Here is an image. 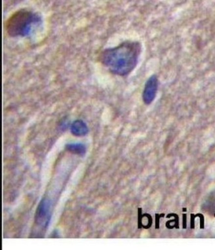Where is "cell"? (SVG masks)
I'll return each mask as SVG.
<instances>
[{
  "label": "cell",
  "mask_w": 215,
  "mask_h": 250,
  "mask_svg": "<svg viewBox=\"0 0 215 250\" xmlns=\"http://www.w3.org/2000/svg\"><path fill=\"white\" fill-rule=\"evenodd\" d=\"M66 149L70 153L74 155L84 157L86 153V146L84 144L80 143H71L66 145Z\"/></svg>",
  "instance_id": "cell-6"
},
{
  "label": "cell",
  "mask_w": 215,
  "mask_h": 250,
  "mask_svg": "<svg viewBox=\"0 0 215 250\" xmlns=\"http://www.w3.org/2000/svg\"><path fill=\"white\" fill-rule=\"evenodd\" d=\"M50 203L47 198L43 199L36 211L35 222L39 226L47 227L50 219Z\"/></svg>",
  "instance_id": "cell-4"
},
{
  "label": "cell",
  "mask_w": 215,
  "mask_h": 250,
  "mask_svg": "<svg viewBox=\"0 0 215 250\" xmlns=\"http://www.w3.org/2000/svg\"><path fill=\"white\" fill-rule=\"evenodd\" d=\"M41 22L39 15L27 9H20L8 19L5 30L10 37H26L31 33L33 25Z\"/></svg>",
  "instance_id": "cell-2"
},
{
  "label": "cell",
  "mask_w": 215,
  "mask_h": 250,
  "mask_svg": "<svg viewBox=\"0 0 215 250\" xmlns=\"http://www.w3.org/2000/svg\"><path fill=\"white\" fill-rule=\"evenodd\" d=\"M159 80L156 75H152L147 80L143 92V101L145 104L150 105L157 95Z\"/></svg>",
  "instance_id": "cell-3"
},
{
  "label": "cell",
  "mask_w": 215,
  "mask_h": 250,
  "mask_svg": "<svg viewBox=\"0 0 215 250\" xmlns=\"http://www.w3.org/2000/svg\"><path fill=\"white\" fill-rule=\"evenodd\" d=\"M141 52L142 45L139 41H126L103 50L98 58L112 74L126 77L137 67Z\"/></svg>",
  "instance_id": "cell-1"
},
{
  "label": "cell",
  "mask_w": 215,
  "mask_h": 250,
  "mask_svg": "<svg viewBox=\"0 0 215 250\" xmlns=\"http://www.w3.org/2000/svg\"><path fill=\"white\" fill-rule=\"evenodd\" d=\"M71 133L76 137H83L88 134V127L82 120H77L71 125Z\"/></svg>",
  "instance_id": "cell-5"
}]
</instances>
